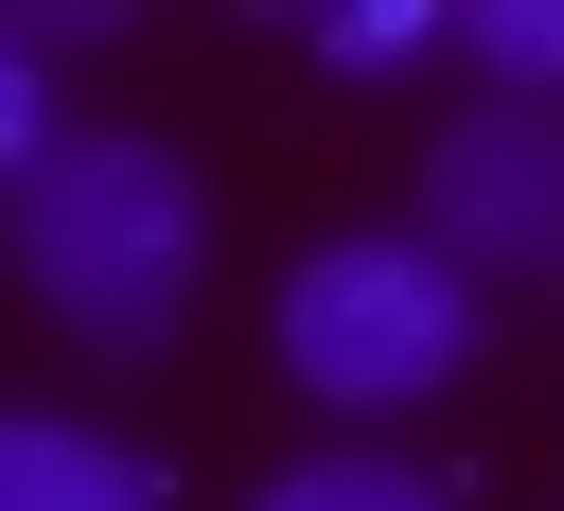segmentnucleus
Segmentation results:
<instances>
[{
    "mask_svg": "<svg viewBox=\"0 0 564 511\" xmlns=\"http://www.w3.org/2000/svg\"><path fill=\"white\" fill-rule=\"evenodd\" d=\"M264 511H441V493H423L405 458H300V476L264 493Z\"/></svg>",
    "mask_w": 564,
    "mask_h": 511,
    "instance_id": "423d86ee",
    "label": "nucleus"
},
{
    "mask_svg": "<svg viewBox=\"0 0 564 511\" xmlns=\"http://www.w3.org/2000/svg\"><path fill=\"white\" fill-rule=\"evenodd\" d=\"M458 53H476L511 106H546V88H564V0H458Z\"/></svg>",
    "mask_w": 564,
    "mask_h": 511,
    "instance_id": "39448f33",
    "label": "nucleus"
},
{
    "mask_svg": "<svg viewBox=\"0 0 564 511\" xmlns=\"http://www.w3.org/2000/svg\"><path fill=\"white\" fill-rule=\"evenodd\" d=\"M282 388H317V405H423V388H458L476 370V282L423 247V229H335V247H300V282H282Z\"/></svg>",
    "mask_w": 564,
    "mask_h": 511,
    "instance_id": "f03ea898",
    "label": "nucleus"
},
{
    "mask_svg": "<svg viewBox=\"0 0 564 511\" xmlns=\"http://www.w3.org/2000/svg\"><path fill=\"white\" fill-rule=\"evenodd\" d=\"M35 159H53V106H35V53H18V35H0V194H18V176H35Z\"/></svg>",
    "mask_w": 564,
    "mask_h": 511,
    "instance_id": "0eeeda50",
    "label": "nucleus"
},
{
    "mask_svg": "<svg viewBox=\"0 0 564 511\" xmlns=\"http://www.w3.org/2000/svg\"><path fill=\"white\" fill-rule=\"evenodd\" d=\"M0 511H159V493H141V458L88 441V423H0Z\"/></svg>",
    "mask_w": 564,
    "mask_h": 511,
    "instance_id": "20e7f679",
    "label": "nucleus"
},
{
    "mask_svg": "<svg viewBox=\"0 0 564 511\" xmlns=\"http://www.w3.org/2000/svg\"><path fill=\"white\" fill-rule=\"evenodd\" d=\"M423 247L458 282H546L564 264V106H476L423 141Z\"/></svg>",
    "mask_w": 564,
    "mask_h": 511,
    "instance_id": "7ed1b4c3",
    "label": "nucleus"
},
{
    "mask_svg": "<svg viewBox=\"0 0 564 511\" xmlns=\"http://www.w3.org/2000/svg\"><path fill=\"white\" fill-rule=\"evenodd\" d=\"M405 35H423V18H405V0H335V70H388V53H405Z\"/></svg>",
    "mask_w": 564,
    "mask_h": 511,
    "instance_id": "6e6552de",
    "label": "nucleus"
},
{
    "mask_svg": "<svg viewBox=\"0 0 564 511\" xmlns=\"http://www.w3.org/2000/svg\"><path fill=\"white\" fill-rule=\"evenodd\" d=\"M0 211H18V282H35L88 352H159L176 300H194V264H212V194H194V159L141 141V123L53 141Z\"/></svg>",
    "mask_w": 564,
    "mask_h": 511,
    "instance_id": "f257e3e1",
    "label": "nucleus"
}]
</instances>
